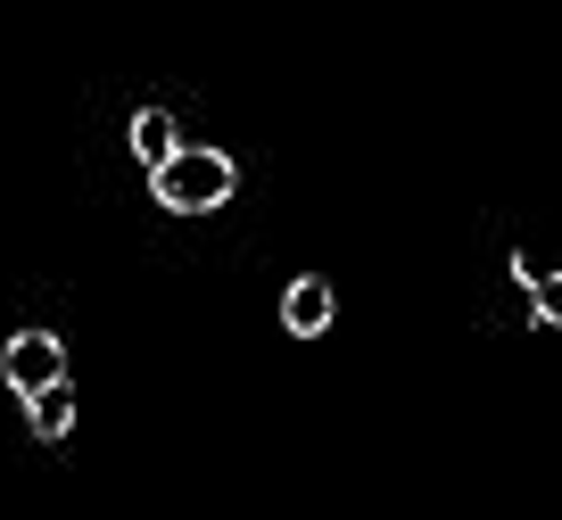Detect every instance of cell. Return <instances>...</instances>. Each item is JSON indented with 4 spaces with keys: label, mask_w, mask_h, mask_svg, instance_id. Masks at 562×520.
I'll return each instance as SVG.
<instances>
[{
    "label": "cell",
    "mask_w": 562,
    "mask_h": 520,
    "mask_svg": "<svg viewBox=\"0 0 562 520\" xmlns=\"http://www.w3.org/2000/svg\"><path fill=\"white\" fill-rule=\"evenodd\" d=\"M149 191H158V207H175V215H215L232 191H240V157L207 149V140H182V149L149 173Z\"/></svg>",
    "instance_id": "1"
},
{
    "label": "cell",
    "mask_w": 562,
    "mask_h": 520,
    "mask_svg": "<svg viewBox=\"0 0 562 520\" xmlns=\"http://www.w3.org/2000/svg\"><path fill=\"white\" fill-rule=\"evenodd\" d=\"M513 281L529 290V314H538L546 330H562V273H538L529 257H513Z\"/></svg>",
    "instance_id": "6"
},
{
    "label": "cell",
    "mask_w": 562,
    "mask_h": 520,
    "mask_svg": "<svg viewBox=\"0 0 562 520\" xmlns=\"http://www.w3.org/2000/svg\"><path fill=\"white\" fill-rule=\"evenodd\" d=\"M124 149H133V157H140V166L158 173V166H166V157H175V149H182V133H175V116H166V108H140V116H133V124H124Z\"/></svg>",
    "instance_id": "4"
},
{
    "label": "cell",
    "mask_w": 562,
    "mask_h": 520,
    "mask_svg": "<svg viewBox=\"0 0 562 520\" xmlns=\"http://www.w3.org/2000/svg\"><path fill=\"white\" fill-rule=\"evenodd\" d=\"M0 381L18 388V397H34V388H58L67 381V347H58V330H18V339L0 347Z\"/></svg>",
    "instance_id": "2"
},
{
    "label": "cell",
    "mask_w": 562,
    "mask_h": 520,
    "mask_svg": "<svg viewBox=\"0 0 562 520\" xmlns=\"http://www.w3.org/2000/svg\"><path fill=\"white\" fill-rule=\"evenodd\" d=\"M25 421H34L42 446H58V438L75 430V388H67V381H58V388H34V397H25Z\"/></svg>",
    "instance_id": "5"
},
{
    "label": "cell",
    "mask_w": 562,
    "mask_h": 520,
    "mask_svg": "<svg viewBox=\"0 0 562 520\" xmlns=\"http://www.w3.org/2000/svg\"><path fill=\"white\" fill-rule=\"evenodd\" d=\"M331 314H339V297H331V281H323V273H299L290 290H281V330H290V339H323Z\"/></svg>",
    "instance_id": "3"
}]
</instances>
